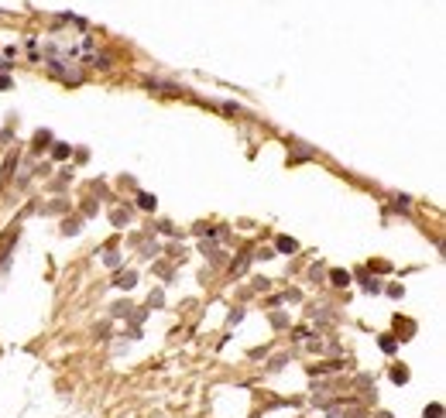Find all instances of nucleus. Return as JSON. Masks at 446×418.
<instances>
[{"label":"nucleus","mask_w":446,"mask_h":418,"mask_svg":"<svg viewBox=\"0 0 446 418\" xmlns=\"http://www.w3.org/2000/svg\"><path fill=\"white\" fill-rule=\"evenodd\" d=\"M278 250H285V254H289V250H296V240H289V237H282V240H278Z\"/></svg>","instance_id":"f257e3e1"},{"label":"nucleus","mask_w":446,"mask_h":418,"mask_svg":"<svg viewBox=\"0 0 446 418\" xmlns=\"http://www.w3.org/2000/svg\"><path fill=\"white\" fill-rule=\"evenodd\" d=\"M443 415V408H440V405H433V408H426V418H440Z\"/></svg>","instance_id":"f03ea898"}]
</instances>
